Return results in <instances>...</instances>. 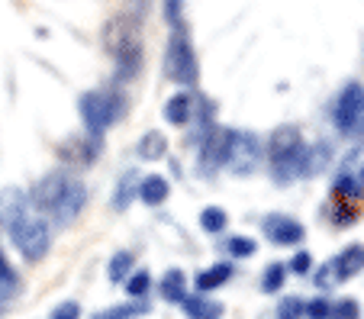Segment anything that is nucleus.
I'll return each mask as SVG.
<instances>
[{
	"instance_id": "obj_1",
	"label": "nucleus",
	"mask_w": 364,
	"mask_h": 319,
	"mask_svg": "<svg viewBox=\"0 0 364 319\" xmlns=\"http://www.w3.org/2000/svg\"><path fill=\"white\" fill-rule=\"evenodd\" d=\"M84 203H87V188L75 174H65V171L46 174L29 190V207H36V213L58 222V226H71L81 216Z\"/></svg>"
},
{
	"instance_id": "obj_2",
	"label": "nucleus",
	"mask_w": 364,
	"mask_h": 319,
	"mask_svg": "<svg viewBox=\"0 0 364 319\" xmlns=\"http://www.w3.org/2000/svg\"><path fill=\"white\" fill-rule=\"evenodd\" d=\"M268 161H271V174H274L277 184H290V180H300L316 174V155L313 146H306V139L300 136L296 126H281L274 129L268 142Z\"/></svg>"
},
{
	"instance_id": "obj_3",
	"label": "nucleus",
	"mask_w": 364,
	"mask_h": 319,
	"mask_svg": "<svg viewBox=\"0 0 364 319\" xmlns=\"http://www.w3.org/2000/svg\"><path fill=\"white\" fill-rule=\"evenodd\" d=\"M107 49L110 55L117 58L119 65V77H136L139 68H142V42H139V23L136 20H126L123 13L113 16L107 33Z\"/></svg>"
},
{
	"instance_id": "obj_4",
	"label": "nucleus",
	"mask_w": 364,
	"mask_h": 319,
	"mask_svg": "<svg viewBox=\"0 0 364 319\" xmlns=\"http://www.w3.org/2000/svg\"><path fill=\"white\" fill-rule=\"evenodd\" d=\"M10 232V242L16 245L26 261H42L48 255V245H52V232H48V220L46 216H36L29 210L16 213L14 220L4 222Z\"/></svg>"
},
{
	"instance_id": "obj_5",
	"label": "nucleus",
	"mask_w": 364,
	"mask_h": 319,
	"mask_svg": "<svg viewBox=\"0 0 364 319\" xmlns=\"http://www.w3.org/2000/svg\"><path fill=\"white\" fill-rule=\"evenodd\" d=\"M332 126L345 139H364V84L348 81L332 104Z\"/></svg>"
},
{
	"instance_id": "obj_6",
	"label": "nucleus",
	"mask_w": 364,
	"mask_h": 319,
	"mask_svg": "<svg viewBox=\"0 0 364 319\" xmlns=\"http://www.w3.org/2000/svg\"><path fill=\"white\" fill-rule=\"evenodd\" d=\"M165 75L178 81L181 87H193L200 81L197 52H193V42L184 26H171V42H168L165 52Z\"/></svg>"
},
{
	"instance_id": "obj_7",
	"label": "nucleus",
	"mask_w": 364,
	"mask_h": 319,
	"mask_svg": "<svg viewBox=\"0 0 364 319\" xmlns=\"http://www.w3.org/2000/svg\"><path fill=\"white\" fill-rule=\"evenodd\" d=\"M262 165V139L245 129H229L226 136V168L235 178H248Z\"/></svg>"
},
{
	"instance_id": "obj_8",
	"label": "nucleus",
	"mask_w": 364,
	"mask_h": 319,
	"mask_svg": "<svg viewBox=\"0 0 364 319\" xmlns=\"http://www.w3.org/2000/svg\"><path fill=\"white\" fill-rule=\"evenodd\" d=\"M77 110H81V119H84L87 136L100 139L103 132L113 126V119L119 117V97L103 94V90H87V94L77 100Z\"/></svg>"
},
{
	"instance_id": "obj_9",
	"label": "nucleus",
	"mask_w": 364,
	"mask_h": 319,
	"mask_svg": "<svg viewBox=\"0 0 364 319\" xmlns=\"http://www.w3.org/2000/svg\"><path fill=\"white\" fill-rule=\"evenodd\" d=\"M262 229H264V236L271 239L274 245H300L303 239H306V229H303L300 222L294 220V216H281V213H274V216H268V220L262 222Z\"/></svg>"
},
{
	"instance_id": "obj_10",
	"label": "nucleus",
	"mask_w": 364,
	"mask_h": 319,
	"mask_svg": "<svg viewBox=\"0 0 364 319\" xmlns=\"http://www.w3.org/2000/svg\"><path fill=\"white\" fill-rule=\"evenodd\" d=\"M226 136H229V129H210V136L203 139V148H200V168H203V174L226 165Z\"/></svg>"
},
{
	"instance_id": "obj_11",
	"label": "nucleus",
	"mask_w": 364,
	"mask_h": 319,
	"mask_svg": "<svg viewBox=\"0 0 364 319\" xmlns=\"http://www.w3.org/2000/svg\"><path fill=\"white\" fill-rule=\"evenodd\" d=\"M329 268L336 271V274H332L336 281H351L355 274H361L364 271V245H348L338 258H332Z\"/></svg>"
},
{
	"instance_id": "obj_12",
	"label": "nucleus",
	"mask_w": 364,
	"mask_h": 319,
	"mask_svg": "<svg viewBox=\"0 0 364 319\" xmlns=\"http://www.w3.org/2000/svg\"><path fill=\"white\" fill-rule=\"evenodd\" d=\"M232 274H235V271H232V264H229V261L213 264V268H206L203 274H197V291H200V293L216 291V287L229 284V278H232Z\"/></svg>"
},
{
	"instance_id": "obj_13",
	"label": "nucleus",
	"mask_w": 364,
	"mask_h": 319,
	"mask_svg": "<svg viewBox=\"0 0 364 319\" xmlns=\"http://www.w3.org/2000/svg\"><path fill=\"white\" fill-rule=\"evenodd\" d=\"M168 194H171V188H168V180L161 178V174H149V178L139 184V197H142V203H149V207L165 203Z\"/></svg>"
},
{
	"instance_id": "obj_14",
	"label": "nucleus",
	"mask_w": 364,
	"mask_h": 319,
	"mask_svg": "<svg viewBox=\"0 0 364 319\" xmlns=\"http://www.w3.org/2000/svg\"><path fill=\"white\" fill-rule=\"evenodd\" d=\"M184 313L191 319H223V306L216 300H206V297H184Z\"/></svg>"
},
{
	"instance_id": "obj_15",
	"label": "nucleus",
	"mask_w": 364,
	"mask_h": 319,
	"mask_svg": "<svg viewBox=\"0 0 364 319\" xmlns=\"http://www.w3.org/2000/svg\"><path fill=\"white\" fill-rule=\"evenodd\" d=\"M191 110H193L191 94H174V97L165 104V119L171 126H184V123H191Z\"/></svg>"
},
{
	"instance_id": "obj_16",
	"label": "nucleus",
	"mask_w": 364,
	"mask_h": 319,
	"mask_svg": "<svg viewBox=\"0 0 364 319\" xmlns=\"http://www.w3.org/2000/svg\"><path fill=\"white\" fill-rule=\"evenodd\" d=\"M332 194L338 197V200H358V197L364 194V184L355 178V171H348V168H342L336 178V184H332Z\"/></svg>"
},
{
	"instance_id": "obj_17",
	"label": "nucleus",
	"mask_w": 364,
	"mask_h": 319,
	"mask_svg": "<svg viewBox=\"0 0 364 319\" xmlns=\"http://www.w3.org/2000/svg\"><path fill=\"white\" fill-rule=\"evenodd\" d=\"M136 152H139V158H145V161H159L168 155V139L161 132H145L142 139H139Z\"/></svg>"
},
{
	"instance_id": "obj_18",
	"label": "nucleus",
	"mask_w": 364,
	"mask_h": 319,
	"mask_svg": "<svg viewBox=\"0 0 364 319\" xmlns=\"http://www.w3.org/2000/svg\"><path fill=\"white\" fill-rule=\"evenodd\" d=\"M161 297H165L168 303H181V300L187 297V278H184V271H168L165 281H161Z\"/></svg>"
},
{
	"instance_id": "obj_19",
	"label": "nucleus",
	"mask_w": 364,
	"mask_h": 319,
	"mask_svg": "<svg viewBox=\"0 0 364 319\" xmlns=\"http://www.w3.org/2000/svg\"><path fill=\"white\" fill-rule=\"evenodd\" d=\"M287 264H281V261H274V264H268L264 268V274H262V291L264 293H277L284 287V281H287Z\"/></svg>"
},
{
	"instance_id": "obj_20",
	"label": "nucleus",
	"mask_w": 364,
	"mask_h": 319,
	"mask_svg": "<svg viewBox=\"0 0 364 319\" xmlns=\"http://www.w3.org/2000/svg\"><path fill=\"white\" fill-rule=\"evenodd\" d=\"M132 264H136L132 252H117V255L110 258V281H113V284H123V281L129 278Z\"/></svg>"
},
{
	"instance_id": "obj_21",
	"label": "nucleus",
	"mask_w": 364,
	"mask_h": 319,
	"mask_svg": "<svg viewBox=\"0 0 364 319\" xmlns=\"http://www.w3.org/2000/svg\"><path fill=\"white\" fill-rule=\"evenodd\" d=\"M136 194H139V190H136V171H126L123 180H119L117 194H113V207H117V210H126V207H129V200H132Z\"/></svg>"
},
{
	"instance_id": "obj_22",
	"label": "nucleus",
	"mask_w": 364,
	"mask_h": 319,
	"mask_svg": "<svg viewBox=\"0 0 364 319\" xmlns=\"http://www.w3.org/2000/svg\"><path fill=\"white\" fill-rule=\"evenodd\" d=\"M226 222H229V216H226L223 207H206L203 213H200V226H203V232H223L226 229Z\"/></svg>"
},
{
	"instance_id": "obj_23",
	"label": "nucleus",
	"mask_w": 364,
	"mask_h": 319,
	"mask_svg": "<svg viewBox=\"0 0 364 319\" xmlns=\"http://www.w3.org/2000/svg\"><path fill=\"white\" fill-rule=\"evenodd\" d=\"M223 249H226L232 258H252L258 245H255V239H248V236H232L226 245H223Z\"/></svg>"
},
{
	"instance_id": "obj_24",
	"label": "nucleus",
	"mask_w": 364,
	"mask_h": 319,
	"mask_svg": "<svg viewBox=\"0 0 364 319\" xmlns=\"http://www.w3.org/2000/svg\"><path fill=\"white\" fill-rule=\"evenodd\" d=\"M329 319H361V310L351 297H342L329 306Z\"/></svg>"
},
{
	"instance_id": "obj_25",
	"label": "nucleus",
	"mask_w": 364,
	"mask_h": 319,
	"mask_svg": "<svg viewBox=\"0 0 364 319\" xmlns=\"http://www.w3.org/2000/svg\"><path fill=\"white\" fill-rule=\"evenodd\" d=\"M126 284V291H129V297H145L149 293V287H151V278H149V271H136V274H129V278L123 281Z\"/></svg>"
},
{
	"instance_id": "obj_26",
	"label": "nucleus",
	"mask_w": 364,
	"mask_h": 319,
	"mask_svg": "<svg viewBox=\"0 0 364 319\" xmlns=\"http://www.w3.org/2000/svg\"><path fill=\"white\" fill-rule=\"evenodd\" d=\"M303 316V300L300 297H284L277 303V319H300Z\"/></svg>"
},
{
	"instance_id": "obj_27",
	"label": "nucleus",
	"mask_w": 364,
	"mask_h": 319,
	"mask_svg": "<svg viewBox=\"0 0 364 319\" xmlns=\"http://www.w3.org/2000/svg\"><path fill=\"white\" fill-rule=\"evenodd\" d=\"M329 300L326 297H313L306 306H303V316L306 319H329Z\"/></svg>"
},
{
	"instance_id": "obj_28",
	"label": "nucleus",
	"mask_w": 364,
	"mask_h": 319,
	"mask_svg": "<svg viewBox=\"0 0 364 319\" xmlns=\"http://www.w3.org/2000/svg\"><path fill=\"white\" fill-rule=\"evenodd\" d=\"M149 306L136 303V306H117V310H107V313H97V319H132V316H142Z\"/></svg>"
},
{
	"instance_id": "obj_29",
	"label": "nucleus",
	"mask_w": 364,
	"mask_h": 319,
	"mask_svg": "<svg viewBox=\"0 0 364 319\" xmlns=\"http://www.w3.org/2000/svg\"><path fill=\"white\" fill-rule=\"evenodd\" d=\"M16 284H20V278H16L14 264L7 261V255H0V287H10V291H16Z\"/></svg>"
},
{
	"instance_id": "obj_30",
	"label": "nucleus",
	"mask_w": 364,
	"mask_h": 319,
	"mask_svg": "<svg viewBox=\"0 0 364 319\" xmlns=\"http://www.w3.org/2000/svg\"><path fill=\"white\" fill-rule=\"evenodd\" d=\"M52 319H81V303L77 300H65L52 310Z\"/></svg>"
},
{
	"instance_id": "obj_31",
	"label": "nucleus",
	"mask_w": 364,
	"mask_h": 319,
	"mask_svg": "<svg viewBox=\"0 0 364 319\" xmlns=\"http://www.w3.org/2000/svg\"><path fill=\"white\" fill-rule=\"evenodd\" d=\"M309 268H313V258H309V252H296V255L290 258V264H287L290 274H309Z\"/></svg>"
},
{
	"instance_id": "obj_32",
	"label": "nucleus",
	"mask_w": 364,
	"mask_h": 319,
	"mask_svg": "<svg viewBox=\"0 0 364 319\" xmlns=\"http://www.w3.org/2000/svg\"><path fill=\"white\" fill-rule=\"evenodd\" d=\"M181 16H184V0H165V20L171 26H181Z\"/></svg>"
},
{
	"instance_id": "obj_33",
	"label": "nucleus",
	"mask_w": 364,
	"mask_h": 319,
	"mask_svg": "<svg viewBox=\"0 0 364 319\" xmlns=\"http://www.w3.org/2000/svg\"><path fill=\"white\" fill-rule=\"evenodd\" d=\"M336 220H338V226H351L355 222V210L342 207V200H336Z\"/></svg>"
},
{
	"instance_id": "obj_34",
	"label": "nucleus",
	"mask_w": 364,
	"mask_h": 319,
	"mask_svg": "<svg viewBox=\"0 0 364 319\" xmlns=\"http://www.w3.org/2000/svg\"><path fill=\"white\" fill-rule=\"evenodd\" d=\"M358 180H361V184H364V165H361V171H358Z\"/></svg>"
}]
</instances>
